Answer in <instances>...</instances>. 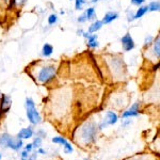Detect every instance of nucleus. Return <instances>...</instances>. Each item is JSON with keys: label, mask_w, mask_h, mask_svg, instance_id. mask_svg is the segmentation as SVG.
Masks as SVG:
<instances>
[{"label": "nucleus", "mask_w": 160, "mask_h": 160, "mask_svg": "<svg viewBox=\"0 0 160 160\" xmlns=\"http://www.w3.org/2000/svg\"><path fill=\"white\" fill-rule=\"evenodd\" d=\"M77 22H79V24H83V22H88V18H87V16H86V14H81L80 16L78 17V19H77Z\"/></svg>", "instance_id": "nucleus-25"}, {"label": "nucleus", "mask_w": 160, "mask_h": 160, "mask_svg": "<svg viewBox=\"0 0 160 160\" xmlns=\"http://www.w3.org/2000/svg\"><path fill=\"white\" fill-rule=\"evenodd\" d=\"M133 14H135V13H131V11H130V13L129 12H127V20L128 22H133V20H135V18H133Z\"/></svg>", "instance_id": "nucleus-27"}, {"label": "nucleus", "mask_w": 160, "mask_h": 160, "mask_svg": "<svg viewBox=\"0 0 160 160\" xmlns=\"http://www.w3.org/2000/svg\"><path fill=\"white\" fill-rule=\"evenodd\" d=\"M88 40V47L91 48V49H95L99 46V42H98V35L93 33V34H90V37L87 38Z\"/></svg>", "instance_id": "nucleus-9"}, {"label": "nucleus", "mask_w": 160, "mask_h": 160, "mask_svg": "<svg viewBox=\"0 0 160 160\" xmlns=\"http://www.w3.org/2000/svg\"><path fill=\"white\" fill-rule=\"evenodd\" d=\"M69 1H73V0H69Z\"/></svg>", "instance_id": "nucleus-40"}, {"label": "nucleus", "mask_w": 160, "mask_h": 160, "mask_svg": "<svg viewBox=\"0 0 160 160\" xmlns=\"http://www.w3.org/2000/svg\"><path fill=\"white\" fill-rule=\"evenodd\" d=\"M99 0H91V2L92 3H96V2H98Z\"/></svg>", "instance_id": "nucleus-35"}, {"label": "nucleus", "mask_w": 160, "mask_h": 160, "mask_svg": "<svg viewBox=\"0 0 160 160\" xmlns=\"http://www.w3.org/2000/svg\"><path fill=\"white\" fill-rule=\"evenodd\" d=\"M159 65H160V64H159V63H157V65H155V66H154V69H158Z\"/></svg>", "instance_id": "nucleus-34"}, {"label": "nucleus", "mask_w": 160, "mask_h": 160, "mask_svg": "<svg viewBox=\"0 0 160 160\" xmlns=\"http://www.w3.org/2000/svg\"><path fill=\"white\" fill-rule=\"evenodd\" d=\"M86 3H87V0H75V9L77 11H81Z\"/></svg>", "instance_id": "nucleus-18"}, {"label": "nucleus", "mask_w": 160, "mask_h": 160, "mask_svg": "<svg viewBox=\"0 0 160 160\" xmlns=\"http://www.w3.org/2000/svg\"><path fill=\"white\" fill-rule=\"evenodd\" d=\"M56 74H57V68L55 65H45L43 68H40L38 73L37 75V78H38V81L40 83H47L49 82L50 80H52L53 78L56 77Z\"/></svg>", "instance_id": "nucleus-2"}, {"label": "nucleus", "mask_w": 160, "mask_h": 160, "mask_svg": "<svg viewBox=\"0 0 160 160\" xmlns=\"http://www.w3.org/2000/svg\"><path fill=\"white\" fill-rule=\"evenodd\" d=\"M38 153H40V154H43V155H45V154H46V152L44 151V149L40 148V149H38Z\"/></svg>", "instance_id": "nucleus-33"}, {"label": "nucleus", "mask_w": 160, "mask_h": 160, "mask_svg": "<svg viewBox=\"0 0 160 160\" xmlns=\"http://www.w3.org/2000/svg\"><path fill=\"white\" fill-rule=\"evenodd\" d=\"M47 22H48V25L50 26H53L58 22V15L57 14H50L47 18Z\"/></svg>", "instance_id": "nucleus-19"}, {"label": "nucleus", "mask_w": 160, "mask_h": 160, "mask_svg": "<svg viewBox=\"0 0 160 160\" xmlns=\"http://www.w3.org/2000/svg\"><path fill=\"white\" fill-rule=\"evenodd\" d=\"M35 159H37V153L33 154L32 156H31L30 158H29V160H35Z\"/></svg>", "instance_id": "nucleus-31"}, {"label": "nucleus", "mask_w": 160, "mask_h": 160, "mask_svg": "<svg viewBox=\"0 0 160 160\" xmlns=\"http://www.w3.org/2000/svg\"><path fill=\"white\" fill-rule=\"evenodd\" d=\"M11 105H12V100L10 98V96L2 94L1 98H0V114L8 112L10 108H11Z\"/></svg>", "instance_id": "nucleus-6"}, {"label": "nucleus", "mask_w": 160, "mask_h": 160, "mask_svg": "<svg viewBox=\"0 0 160 160\" xmlns=\"http://www.w3.org/2000/svg\"><path fill=\"white\" fill-rule=\"evenodd\" d=\"M83 32H84V31L82 30V29H80V30H77V34H78V35H82V34H83Z\"/></svg>", "instance_id": "nucleus-32"}, {"label": "nucleus", "mask_w": 160, "mask_h": 160, "mask_svg": "<svg viewBox=\"0 0 160 160\" xmlns=\"http://www.w3.org/2000/svg\"><path fill=\"white\" fill-rule=\"evenodd\" d=\"M97 135V126L93 122H88L80 129V137L86 144H89L94 141Z\"/></svg>", "instance_id": "nucleus-1"}, {"label": "nucleus", "mask_w": 160, "mask_h": 160, "mask_svg": "<svg viewBox=\"0 0 160 160\" xmlns=\"http://www.w3.org/2000/svg\"><path fill=\"white\" fill-rule=\"evenodd\" d=\"M52 142L53 143H59V144H62V145H65L66 143H68V141H66V139H64L63 137H55V138H52Z\"/></svg>", "instance_id": "nucleus-21"}, {"label": "nucleus", "mask_w": 160, "mask_h": 160, "mask_svg": "<svg viewBox=\"0 0 160 160\" xmlns=\"http://www.w3.org/2000/svg\"><path fill=\"white\" fill-rule=\"evenodd\" d=\"M102 26H104V24H102V20L95 19L94 22H93L92 24L89 26V29H88V32L91 33V34H93V33H96L97 31H99L100 29H102Z\"/></svg>", "instance_id": "nucleus-11"}, {"label": "nucleus", "mask_w": 160, "mask_h": 160, "mask_svg": "<svg viewBox=\"0 0 160 160\" xmlns=\"http://www.w3.org/2000/svg\"><path fill=\"white\" fill-rule=\"evenodd\" d=\"M148 12H158L160 10V2L158 0L152 1L148 6Z\"/></svg>", "instance_id": "nucleus-17"}, {"label": "nucleus", "mask_w": 160, "mask_h": 160, "mask_svg": "<svg viewBox=\"0 0 160 160\" xmlns=\"http://www.w3.org/2000/svg\"><path fill=\"white\" fill-rule=\"evenodd\" d=\"M139 108H140V104L139 102H136L133 104L128 110H126L125 112L122 114V118H129L132 117H138L139 115Z\"/></svg>", "instance_id": "nucleus-7"}, {"label": "nucleus", "mask_w": 160, "mask_h": 160, "mask_svg": "<svg viewBox=\"0 0 160 160\" xmlns=\"http://www.w3.org/2000/svg\"><path fill=\"white\" fill-rule=\"evenodd\" d=\"M121 43H122V47L124 51H131L132 49H135L136 47L135 41H133L132 37L130 35V33H126L124 37H122Z\"/></svg>", "instance_id": "nucleus-5"}, {"label": "nucleus", "mask_w": 160, "mask_h": 160, "mask_svg": "<svg viewBox=\"0 0 160 160\" xmlns=\"http://www.w3.org/2000/svg\"><path fill=\"white\" fill-rule=\"evenodd\" d=\"M0 160H1V154H0Z\"/></svg>", "instance_id": "nucleus-39"}, {"label": "nucleus", "mask_w": 160, "mask_h": 160, "mask_svg": "<svg viewBox=\"0 0 160 160\" xmlns=\"http://www.w3.org/2000/svg\"><path fill=\"white\" fill-rule=\"evenodd\" d=\"M22 160H28V159H26V158H22Z\"/></svg>", "instance_id": "nucleus-38"}, {"label": "nucleus", "mask_w": 160, "mask_h": 160, "mask_svg": "<svg viewBox=\"0 0 160 160\" xmlns=\"http://www.w3.org/2000/svg\"><path fill=\"white\" fill-rule=\"evenodd\" d=\"M118 13L110 11V12L106 13L102 22V24H104V25H108V24H110V22H112L113 20H115V19H118Z\"/></svg>", "instance_id": "nucleus-10"}, {"label": "nucleus", "mask_w": 160, "mask_h": 160, "mask_svg": "<svg viewBox=\"0 0 160 160\" xmlns=\"http://www.w3.org/2000/svg\"><path fill=\"white\" fill-rule=\"evenodd\" d=\"M1 95H2V93H1V92H0V98H1Z\"/></svg>", "instance_id": "nucleus-37"}, {"label": "nucleus", "mask_w": 160, "mask_h": 160, "mask_svg": "<svg viewBox=\"0 0 160 160\" xmlns=\"http://www.w3.org/2000/svg\"><path fill=\"white\" fill-rule=\"evenodd\" d=\"M29 152H27V151H25V152H22V158H28L29 157Z\"/></svg>", "instance_id": "nucleus-28"}, {"label": "nucleus", "mask_w": 160, "mask_h": 160, "mask_svg": "<svg viewBox=\"0 0 160 160\" xmlns=\"http://www.w3.org/2000/svg\"><path fill=\"white\" fill-rule=\"evenodd\" d=\"M33 148V145L32 144H27V145H26V151L27 152H31V149Z\"/></svg>", "instance_id": "nucleus-29"}, {"label": "nucleus", "mask_w": 160, "mask_h": 160, "mask_svg": "<svg viewBox=\"0 0 160 160\" xmlns=\"http://www.w3.org/2000/svg\"><path fill=\"white\" fill-rule=\"evenodd\" d=\"M148 12V6H141V7H139V9L137 10L136 13L133 14V18H135V20L141 18V17L144 16V15H145Z\"/></svg>", "instance_id": "nucleus-14"}, {"label": "nucleus", "mask_w": 160, "mask_h": 160, "mask_svg": "<svg viewBox=\"0 0 160 160\" xmlns=\"http://www.w3.org/2000/svg\"><path fill=\"white\" fill-rule=\"evenodd\" d=\"M0 146L1 148H10L14 151H17L22 146V139H13L8 133H3L0 136Z\"/></svg>", "instance_id": "nucleus-4"}, {"label": "nucleus", "mask_w": 160, "mask_h": 160, "mask_svg": "<svg viewBox=\"0 0 160 160\" xmlns=\"http://www.w3.org/2000/svg\"><path fill=\"white\" fill-rule=\"evenodd\" d=\"M64 152H65L66 154H71L72 152H73V146H72L68 142L64 145Z\"/></svg>", "instance_id": "nucleus-24"}, {"label": "nucleus", "mask_w": 160, "mask_h": 160, "mask_svg": "<svg viewBox=\"0 0 160 160\" xmlns=\"http://www.w3.org/2000/svg\"><path fill=\"white\" fill-rule=\"evenodd\" d=\"M60 14H61V15H63V14H65V12H64L63 10H61V11H60Z\"/></svg>", "instance_id": "nucleus-36"}, {"label": "nucleus", "mask_w": 160, "mask_h": 160, "mask_svg": "<svg viewBox=\"0 0 160 160\" xmlns=\"http://www.w3.org/2000/svg\"><path fill=\"white\" fill-rule=\"evenodd\" d=\"M118 118L117 115V113H114L113 111H108L107 112V118H106V122L108 125H114L118 122Z\"/></svg>", "instance_id": "nucleus-13"}, {"label": "nucleus", "mask_w": 160, "mask_h": 160, "mask_svg": "<svg viewBox=\"0 0 160 160\" xmlns=\"http://www.w3.org/2000/svg\"><path fill=\"white\" fill-rule=\"evenodd\" d=\"M25 105H26V113H27L28 120L30 121V123L33 124V125L40 124L42 118H41L40 113H38V111L35 108V104L33 102V99L30 98V97H27Z\"/></svg>", "instance_id": "nucleus-3"}, {"label": "nucleus", "mask_w": 160, "mask_h": 160, "mask_svg": "<svg viewBox=\"0 0 160 160\" xmlns=\"http://www.w3.org/2000/svg\"><path fill=\"white\" fill-rule=\"evenodd\" d=\"M32 136H33L32 128L28 127V128H22V129L18 132V135H17V138L18 139H29Z\"/></svg>", "instance_id": "nucleus-12"}, {"label": "nucleus", "mask_w": 160, "mask_h": 160, "mask_svg": "<svg viewBox=\"0 0 160 160\" xmlns=\"http://www.w3.org/2000/svg\"><path fill=\"white\" fill-rule=\"evenodd\" d=\"M146 0H130L131 4L132 6H136V7H141L144 4V2H145Z\"/></svg>", "instance_id": "nucleus-22"}, {"label": "nucleus", "mask_w": 160, "mask_h": 160, "mask_svg": "<svg viewBox=\"0 0 160 160\" xmlns=\"http://www.w3.org/2000/svg\"><path fill=\"white\" fill-rule=\"evenodd\" d=\"M27 1L28 0H14L15 6H17V7H22Z\"/></svg>", "instance_id": "nucleus-26"}, {"label": "nucleus", "mask_w": 160, "mask_h": 160, "mask_svg": "<svg viewBox=\"0 0 160 160\" xmlns=\"http://www.w3.org/2000/svg\"><path fill=\"white\" fill-rule=\"evenodd\" d=\"M153 41H154V37H152V35L145 37V40H144V47L145 48L151 47L152 44H153Z\"/></svg>", "instance_id": "nucleus-20"}, {"label": "nucleus", "mask_w": 160, "mask_h": 160, "mask_svg": "<svg viewBox=\"0 0 160 160\" xmlns=\"http://www.w3.org/2000/svg\"><path fill=\"white\" fill-rule=\"evenodd\" d=\"M52 53H53L52 45H50V44H48V43L44 44L43 48H42V55L45 57V58H48V57H50Z\"/></svg>", "instance_id": "nucleus-15"}, {"label": "nucleus", "mask_w": 160, "mask_h": 160, "mask_svg": "<svg viewBox=\"0 0 160 160\" xmlns=\"http://www.w3.org/2000/svg\"><path fill=\"white\" fill-rule=\"evenodd\" d=\"M90 34H91V33H89V32H86V31H84L83 32V34H82V37H83L84 38H88L90 37Z\"/></svg>", "instance_id": "nucleus-30"}, {"label": "nucleus", "mask_w": 160, "mask_h": 160, "mask_svg": "<svg viewBox=\"0 0 160 160\" xmlns=\"http://www.w3.org/2000/svg\"><path fill=\"white\" fill-rule=\"evenodd\" d=\"M84 14H86L88 20H91V19H95L96 18V12H95V8H88L86 10V12H84Z\"/></svg>", "instance_id": "nucleus-16"}, {"label": "nucleus", "mask_w": 160, "mask_h": 160, "mask_svg": "<svg viewBox=\"0 0 160 160\" xmlns=\"http://www.w3.org/2000/svg\"><path fill=\"white\" fill-rule=\"evenodd\" d=\"M152 55L157 60L160 59V35L154 38L153 44H152Z\"/></svg>", "instance_id": "nucleus-8"}, {"label": "nucleus", "mask_w": 160, "mask_h": 160, "mask_svg": "<svg viewBox=\"0 0 160 160\" xmlns=\"http://www.w3.org/2000/svg\"><path fill=\"white\" fill-rule=\"evenodd\" d=\"M41 143H42V139H41V137H37V138L34 139V141H33L32 145H33V148H40Z\"/></svg>", "instance_id": "nucleus-23"}]
</instances>
